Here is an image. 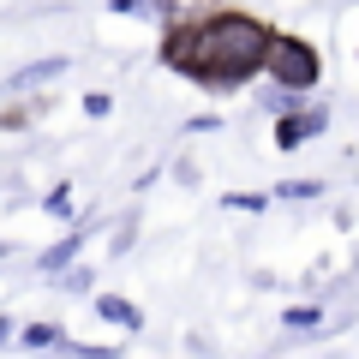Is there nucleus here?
I'll return each instance as SVG.
<instances>
[{
	"label": "nucleus",
	"mask_w": 359,
	"mask_h": 359,
	"mask_svg": "<svg viewBox=\"0 0 359 359\" xmlns=\"http://www.w3.org/2000/svg\"><path fill=\"white\" fill-rule=\"evenodd\" d=\"M78 240H84V233H72V240H60V245H54V252H48V257H42V269H60V264H66V257H72V252H78Z\"/></svg>",
	"instance_id": "nucleus-7"
},
{
	"label": "nucleus",
	"mask_w": 359,
	"mask_h": 359,
	"mask_svg": "<svg viewBox=\"0 0 359 359\" xmlns=\"http://www.w3.org/2000/svg\"><path fill=\"white\" fill-rule=\"evenodd\" d=\"M318 318H323L318 306H294L287 311V330H318Z\"/></svg>",
	"instance_id": "nucleus-6"
},
{
	"label": "nucleus",
	"mask_w": 359,
	"mask_h": 359,
	"mask_svg": "<svg viewBox=\"0 0 359 359\" xmlns=\"http://www.w3.org/2000/svg\"><path fill=\"white\" fill-rule=\"evenodd\" d=\"M114 13H144V0H108Z\"/></svg>",
	"instance_id": "nucleus-9"
},
{
	"label": "nucleus",
	"mask_w": 359,
	"mask_h": 359,
	"mask_svg": "<svg viewBox=\"0 0 359 359\" xmlns=\"http://www.w3.org/2000/svg\"><path fill=\"white\" fill-rule=\"evenodd\" d=\"M96 311H102V318L108 323H126V330H138V306H132V299H114V294H102V299H96Z\"/></svg>",
	"instance_id": "nucleus-4"
},
{
	"label": "nucleus",
	"mask_w": 359,
	"mask_h": 359,
	"mask_svg": "<svg viewBox=\"0 0 359 359\" xmlns=\"http://www.w3.org/2000/svg\"><path fill=\"white\" fill-rule=\"evenodd\" d=\"M318 132H323V108H318V114H294V120H282V132H276V144H282V150H294V144L318 138Z\"/></svg>",
	"instance_id": "nucleus-3"
},
{
	"label": "nucleus",
	"mask_w": 359,
	"mask_h": 359,
	"mask_svg": "<svg viewBox=\"0 0 359 359\" xmlns=\"http://www.w3.org/2000/svg\"><path fill=\"white\" fill-rule=\"evenodd\" d=\"M66 72V60H36V66H25V72L13 78V90H30V84H48V78H60Z\"/></svg>",
	"instance_id": "nucleus-5"
},
{
	"label": "nucleus",
	"mask_w": 359,
	"mask_h": 359,
	"mask_svg": "<svg viewBox=\"0 0 359 359\" xmlns=\"http://www.w3.org/2000/svg\"><path fill=\"white\" fill-rule=\"evenodd\" d=\"M264 54H269V30L252 18H210L186 42H168V60L186 66L198 84H240L252 66H264Z\"/></svg>",
	"instance_id": "nucleus-1"
},
{
	"label": "nucleus",
	"mask_w": 359,
	"mask_h": 359,
	"mask_svg": "<svg viewBox=\"0 0 359 359\" xmlns=\"http://www.w3.org/2000/svg\"><path fill=\"white\" fill-rule=\"evenodd\" d=\"M54 341H60V335L42 330V323H36V330H25V347H54Z\"/></svg>",
	"instance_id": "nucleus-8"
},
{
	"label": "nucleus",
	"mask_w": 359,
	"mask_h": 359,
	"mask_svg": "<svg viewBox=\"0 0 359 359\" xmlns=\"http://www.w3.org/2000/svg\"><path fill=\"white\" fill-rule=\"evenodd\" d=\"M264 66H269V78H282L287 90H311V84L323 78L318 48H311V42H299V36H269Z\"/></svg>",
	"instance_id": "nucleus-2"
}]
</instances>
